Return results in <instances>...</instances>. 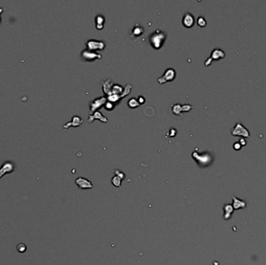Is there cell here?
<instances>
[{"label": "cell", "mask_w": 266, "mask_h": 265, "mask_svg": "<svg viewBox=\"0 0 266 265\" xmlns=\"http://www.w3.org/2000/svg\"><path fill=\"white\" fill-rule=\"evenodd\" d=\"M225 57V53L222 51L221 49L219 48H216L212 52L210 58L206 59V61H205V66H209L212 63L213 60H220L221 58H223Z\"/></svg>", "instance_id": "8992f818"}, {"label": "cell", "mask_w": 266, "mask_h": 265, "mask_svg": "<svg viewBox=\"0 0 266 265\" xmlns=\"http://www.w3.org/2000/svg\"><path fill=\"white\" fill-rule=\"evenodd\" d=\"M81 57L82 59L87 61H93V60L96 59V58H97V59H100V58H102V56L96 53L95 52H93V51H90V50L88 49L83 50L81 53Z\"/></svg>", "instance_id": "52a82bcc"}, {"label": "cell", "mask_w": 266, "mask_h": 265, "mask_svg": "<svg viewBox=\"0 0 266 265\" xmlns=\"http://www.w3.org/2000/svg\"><path fill=\"white\" fill-rule=\"evenodd\" d=\"M106 100H107L106 97H104V96H101V97L97 98V99H95L94 100H93L92 102H90V111H91L92 113H93V111H94L95 110L100 108V107H101L102 105H103L104 103L106 102Z\"/></svg>", "instance_id": "8fae6325"}, {"label": "cell", "mask_w": 266, "mask_h": 265, "mask_svg": "<svg viewBox=\"0 0 266 265\" xmlns=\"http://www.w3.org/2000/svg\"><path fill=\"white\" fill-rule=\"evenodd\" d=\"M2 11H3V9H2V8H0V15H1V14H2ZM0 22H1V17H0Z\"/></svg>", "instance_id": "f546056e"}, {"label": "cell", "mask_w": 266, "mask_h": 265, "mask_svg": "<svg viewBox=\"0 0 266 265\" xmlns=\"http://www.w3.org/2000/svg\"><path fill=\"white\" fill-rule=\"evenodd\" d=\"M122 91V86H119V85H115V86H112V88L111 89L110 92L108 93V94H109V96H111V95H117L118 93H121Z\"/></svg>", "instance_id": "ffe728a7"}, {"label": "cell", "mask_w": 266, "mask_h": 265, "mask_svg": "<svg viewBox=\"0 0 266 265\" xmlns=\"http://www.w3.org/2000/svg\"><path fill=\"white\" fill-rule=\"evenodd\" d=\"M232 199H233L232 206H233L234 210H239V209H243L246 208L247 203L245 201L241 200V199L237 198V197H236L233 195H232Z\"/></svg>", "instance_id": "4fadbf2b"}, {"label": "cell", "mask_w": 266, "mask_h": 265, "mask_svg": "<svg viewBox=\"0 0 266 265\" xmlns=\"http://www.w3.org/2000/svg\"><path fill=\"white\" fill-rule=\"evenodd\" d=\"M122 178L119 177L118 176H115L111 180V183L114 186L117 187H121V184H122Z\"/></svg>", "instance_id": "44dd1931"}, {"label": "cell", "mask_w": 266, "mask_h": 265, "mask_svg": "<svg viewBox=\"0 0 266 265\" xmlns=\"http://www.w3.org/2000/svg\"><path fill=\"white\" fill-rule=\"evenodd\" d=\"M239 143L241 145V146L243 147V146H245L247 145V141L245 140L244 138H241V139L239 140Z\"/></svg>", "instance_id": "4316f807"}, {"label": "cell", "mask_w": 266, "mask_h": 265, "mask_svg": "<svg viewBox=\"0 0 266 265\" xmlns=\"http://www.w3.org/2000/svg\"><path fill=\"white\" fill-rule=\"evenodd\" d=\"M230 133L233 136H242L243 138H251L249 131L241 123H237L234 127L231 128Z\"/></svg>", "instance_id": "3957f363"}, {"label": "cell", "mask_w": 266, "mask_h": 265, "mask_svg": "<svg viewBox=\"0 0 266 265\" xmlns=\"http://www.w3.org/2000/svg\"><path fill=\"white\" fill-rule=\"evenodd\" d=\"M114 107H115V104H113V103H111V102H108L106 104V106H105V108H106L107 110H108V111H111V110L113 109Z\"/></svg>", "instance_id": "484cf974"}, {"label": "cell", "mask_w": 266, "mask_h": 265, "mask_svg": "<svg viewBox=\"0 0 266 265\" xmlns=\"http://www.w3.org/2000/svg\"><path fill=\"white\" fill-rule=\"evenodd\" d=\"M82 123H83V119L79 116H73L72 118V121L66 123L63 125V128L65 130L68 129L70 126H73V127H78V126H81Z\"/></svg>", "instance_id": "5bb4252c"}, {"label": "cell", "mask_w": 266, "mask_h": 265, "mask_svg": "<svg viewBox=\"0 0 266 265\" xmlns=\"http://www.w3.org/2000/svg\"><path fill=\"white\" fill-rule=\"evenodd\" d=\"M193 108V106L189 104H185V105H181V104H174L172 105L171 109L173 113L176 115H181L182 112H188V111H191Z\"/></svg>", "instance_id": "9c48e42d"}, {"label": "cell", "mask_w": 266, "mask_h": 265, "mask_svg": "<svg viewBox=\"0 0 266 265\" xmlns=\"http://www.w3.org/2000/svg\"><path fill=\"white\" fill-rule=\"evenodd\" d=\"M88 118L89 119L87 120V121H88V122H90V123H91L94 119H98V120H100V121H102V122H104V123L108 122V119H107L105 117H104L103 115H102V114L100 112V111L93 112V115H90Z\"/></svg>", "instance_id": "e0dca14e"}, {"label": "cell", "mask_w": 266, "mask_h": 265, "mask_svg": "<svg viewBox=\"0 0 266 265\" xmlns=\"http://www.w3.org/2000/svg\"><path fill=\"white\" fill-rule=\"evenodd\" d=\"M206 20H205L204 17H199L197 19V24H198V27H205L206 26Z\"/></svg>", "instance_id": "603a6c76"}, {"label": "cell", "mask_w": 266, "mask_h": 265, "mask_svg": "<svg viewBox=\"0 0 266 265\" xmlns=\"http://www.w3.org/2000/svg\"><path fill=\"white\" fill-rule=\"evenodd\" d=\"M104 42L100 41L89 40L87 41V47L90 51H96V50H104L105 48Z\"/></svg>", "instance_id": "ba28073f"}, {"label": "cell", "mask_w": 266, "mask_h": 265, "mask_svg": "<svg viewBox=\"0 0 266 265\" xmlns=\"http://www.w3.org/2000/svg\"><path fill=\"white\" fill-rule=\"evenodd\" d=\"M182 23H183V25L185 27L191 28V27H193L194 23H195V18H194L192 14H190V13H185L184 14Z\"/></svg>", "instance_id": "7c38bea8"}, {"label": "cell", "mask_w": 266, "mask_h": 265, "mask_svg": "<svg viewBox=\"0 0 266 265\" xmlns=\"http://www.w3.org/2000/svg\"><path fill=\"white\" fill-rule=\"evenodd\" d=\"M15 170V165L12 161H6L0 167V179L6 174L11 173Z\"/></svg>", "instance_id": "5b68a950"}, {"label": "cell", "mask_w": 266, "mask_h": 265, "mask_svg": "<svg viewBox=\"0 0 266 265\" xmlns=\"http://www.w3.org/2000/svg\"><path fill=\"white\" fill-rule=\"evenodd\" d=\"M138 102H139V104H143V103H145V102H146V99H145L144 97H143V96H139L138 97Z\"/></svg>", "instance_id": "83f0119b"}, {"label": "cell", "mask_w": 266, "mask_h": 265, "mask_svg": "<svg viewBox=\"0 0 266 265\" xmlns=\"http://www.w3.org/2000/svg\"><path fill=\"white\" fill-rule=\"evenodd\" d=\"M213 265H220V263L218 261H214L213 262Z\"/></svg>", "instance_id": "f1b7e54d"}, {"label": "cell", "mask_w": 266, "mask_h": 265, "mask_svg": "<svg viewBox=\"0 0 266 265\" xmlns=\"http://www.w3.org/2000/svg\"><path fill=\"white\" fill-rule=\"evenodd\" d=\"M192 157L194 158L195 161L197 162V163L201 166H209L210 163L213 161V157H212L211 155L208 153H204L199 154L195 151L194 153H192Z\"/></svg>", "instance_id": "7a4b0ae2"}, {"label": "cell", "mask_w": 266, "mask_h": 265, "mask_svg": "<svg viewBox=\"0 0 266 265\" xmlns=\"http://www.w3.org/2000/svg\"><path fill=\"white\" fill-rule=\"evenodd\" d=\"M17 250L19 253H21V254L25 253L26 250H27V246L25 244H20L17 245Z\"/></svg>", "instance_id": "cb8c5ba5"}, {"label": "cell", "mask_w": 266, "mask_h": 265, "mask_svg": "<svg viewBox=\"0 0 266 265\" xmlns=\"http://www.w3.org/2000/svg\"><path fill=\"white\" fill-rule=\"evenodd\" d=\"M76 184L80 189H91L93 187V184L90 181L82 177L76 180Z\"/></svg>", "instance_id": "30bf717a"}, {"label": "cell", "mask_w": 266, "mask_h": 265, "mask_svg": "<svg viewBox=\"0 0 266 265\" xmlns=\"http://www.w3.org/2000/svg\"><path fill=\"white\" fill-rule=\"evenodd\" d=\"M144 27H143L142 25L136 23V24H135V26L133 27L131 31L130 32V34H131V36L132 37H137L141 36V35L143 34V33L144 32Z\"/></svg>", "instance_id": "9a60e30c"}, {"label": "cell", "mask_w": 266, "mask_h": 265, "mask_svg": "<svg viewBox=\"0 0 266 265\" xmlns=\"http://www.w3.org/2000/svg\"><path fill=\"white\" fill-rule=\"evenodd\" d=\"M175 76H176V72L174 68H169L165 71L163 75L161 77L158 79V83L160 84L166 83V82H171L174 80Z\"/></svg>", "instance_id": "277c9868"}, {"label": "cell", "mask_w": 266, "mask_h": 265, "mask_svg": "<svg viewBox=\"0 0 266 265\" xmlns=\"http://www.w3.org/2000/svg\"><path fill=\"white\" fill-rule=\"evenodd\" d=\"M233 211H234V209H233L232 205L226 204L223 206V212H224L223 218H224L225 220H229V219L231 218Z\"/></svg>", "instance_id": "2e32d148"}, {"label": "cell", "mask_w": 266, "mask_h": 265, "mask_svg": "<svg viewBox=\"0 0 266 265\" xmlns=\"http://www.w3.org/2000/svg\"><path fill=\"white\" fill-rule=\"evenodd\" d=\"M233 147V149H234V150L239 151V150H241V148H242V146H241V145L240 144L239 142H234Z\"/></svg>", "instance_id": "d4e9b609"}, {"label": "cell", "mask_w": 266, "mask_h": 265, "mask_svg": "<svg viewBox=\"0 0 266 265\" xmlns=\"http://www.w3.org/2000/svg\"><path fill=\"white\" fill-rule=\"evenodd\" d=\"M105 22V18L102 15H97L95 17V23H96V27L97 30H101L104 27V23Z\"/></svg>", "instance_id": "ac0fdd59"}, {"label": "cell", "mask_w": 266, "mask_h": 265, "mask_svg": "<svg viewBox=\"0 0 266 265\" xmlns=\"http://www.w3.org/2000/svg\"><path fill=\"white\" fill-rule=\"evenodd\" d=\"M128 106L131 108L137 107H139L140 105L139 103V102L136 100V99H135V98H131V99H130L128 102Z\"/></svg>", "instance_id": "7402d4cb"}, {"label": "cell", "mask_w": 266, "mask_h": 265, "mask_svg": "<svg viewBox=\"0 0 266 265\" xmlns=\"http://www.w3.org/2000/svg\"><path fill=\"white\" fill-rule=\"evenodd\" d=\"M101 84L102 86H103L104 92L105 93H108H108L110 92L111 89L112 88V85H113L112 81L111 80H105L102 82Z\"/></svg>", "instance_id": "d6986e66"}, {"label": "cell", "mask_w": 266, "mask_h": 265, "mask_svg": "<svg viewBox=\"0 0 266 265\" xmlns=\"http://www.w3.org/2000/svg\"><path fill=\"white\" fill-rule=\"evenodd\" d=\"M166 37V33L160 30H156L150 35V41L155 49H160L163 46Z\"/></svg>", "instance_id": "6da1fadb"}]
</instances>
